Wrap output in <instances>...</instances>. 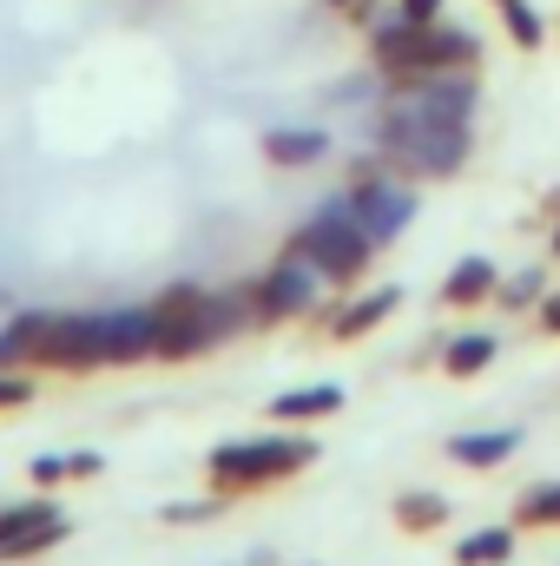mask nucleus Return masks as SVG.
Wrapping results in <instances>:
<instances>
[{"mask_svg":"<svg viewBox=\"0 0 560 566\" xmlns=\"http://www.w3.org/2000/svg\"><path fill=\"white\" fill-rule=\"evenodd\" d=\"M297 244L317 258V271L330 283H350L370 271V258H376V238L356 224V211H350V198L343 205H330V211H317L303 231H297Z\"/></svg>","mask_w":560,"mask_h":566,"instance_id":"obj_3","label":"nucleus"},{"mask_svg":"<svg viewBox=\"0 0 560 566\" xmlns=\"http://www.w3.org/2000/svg\"><path fill=\"white\" fill-rule=\"evenodd\" d=\"M53 541H66V514H60L53 501H20V507H0V560L46 554Z\"/></svg>","mask_w":560,"mask_h":566,"instance_id":"obj_7","label":"nucleus"},{"mask_svg":"<svg viewBox=\"0 0 560 566\" xmlns=\"http://www.w3.org/2000/svg\"><path fill=\"white\" fill-rule=\"evenodd\" d=\"M488 363H495V336H488V329H468V336H455V343L442 349V369H448V376H481Z\"/></svg>","mask_w":560,"mask_h":566,"instance_id":"obj_14","label":"nucleus"},{"mask_svg":"<svg viewBox=\"0 0 560 566\" xmlns=\"http://www.w3.org/2000/svg\"><path fill=\"white\" fill-rule=\"evenodd\" d=\"M317 283H323L317 258H310L303 244H290V258H278V264H271V277L251 290V316H258V323H278V316L310 310V303H317Z\"/></svg>","mask_w":560,"mask_h":566,"instance_id":"obj_4","label":"nucleus"},{"mask_svg":"<svg viewBox=\"0 0 560 566\" xmlns=\"http://www.w3.org/2000/svg\"><path fill=\"white\" fill-rule=\"evenodd\" d=\"M495 7H501V27H508V40L535 53V46H541V33H548V27H541V13H535V0H495Z\"/></svg>","mask_w":560,"mask_h":566,"instance_id":"obj_19","label":"nucleus"},{"mask_svg":"<svg viewBox=\"0 0 560 566\" xmlns=\"http://www.w3.org/2000/svg\"><path fill=\"white\" fill-rule=\"evenodd\" d=\"M508 554H515V527H475L455 547V566H508Z\"/></svg>","mask_w":560,"mask_h":566,"instance_id":"obj_12","label":"nucleus"},{"mask_svg":"<svg viewBox=\"0 0 560 566\" xmlns=\"http://www.w3.org/2000/svg\"><path fill=\"white\" fill-rule=\"evenodd\" d=\"M495 290H501V277H495V264H488V258H462V264L448 271V283H442V303L468 310V303H488Z\"/></svg>","mask_w":560,"mask_h":566,"instance_id":"obj_10","label":"nucleus"},{"mask_svg":"<svg viewBox=\"0 0 560 566\" xmlns=\"http://www.w3.org/2000/svg\"><path fill=\"white\" fill-rule=\"evenodd\" d=\"M343 409V389L336 382H317V389H297V396H278L283 422H317V416H336Z\"/></svg>","mask_w":560,"mask_h":566,"instance_id":"obj_15","label":"nucleus"},{"mask_svg":"<svg viewBox=\"0 0 560 566\" xmlns=\"http://www.w3.org/2000/svg\"><path fill=\"white\" fill-rule=\"evenodd\" d=\"M515 448H521L515 428H481V434H455L448 441V461H462V468H501Z\"/></svg>","mask_w":560,"mask_h":566,"instance_id":"obj_9","label":"nucleus"},{"mask_svg":"<svg viewBox=\"0 0 560 566\" xmlns=\"http://www.w3.org/2000/svg\"><path fill=\"white\" fill-rule=\"evenodd\" d=\"M442 521H448V501H442V494H403V501H396V527H409V534H435V527H442Z\"/></svg>","mask_w":560,"mask_h":566,"instance_id":"obj_16","label":"nucleus"},{"mask_svg":"<svg viewBox=\"0 0 560 566\" xmlns=\"http://www.w3.org/2000/svg\"><path fill=\"white\" fill-rule=\"evenodd\" d=\"M33 363H46V369H93V363H106L100 316H46L40 343H33Z\"/></svg>","mask_w":560,"mask_h":566,"instance_id":"obj_6","label":"nucleus"},{"mask_svg":"<svg viewBox=\"0 0 560 566\" xmlns=\"http://www.w3.org/2000/svg\"><path fill=\"white\" fill-rule=\"evenodd\" d=\"M541 323H548V329L560 336V296H548V303H541Z\"/></svg>","mask_w":560,"mask_h":566,"instance_id":"obj_24","label":"nucleus"},{"mask_svg":"<svg viewBox=\"0 0 560 566\" xmlns=\"http://www.w3.org/2000/svg\"><path fill=\"white\" fill-rule=\"evenodd\" d=\"M554 258H560V231H554Z\"/></svg>","mask_w":560,"mask_h":566,"instance_id":"obj_26","label":"nucleus"},{"mask_svg":"<svg viewBox=\"0 0 560 566\" xmlns=\"http://www.w3.org/2000/svg\"><path fill=\"white\" fill-rule=\"evenodd\" d=\"M350 211H356V224L376 238V244H390L409 218H416V191L409 185H396V178H376V171H356V191H350Z\"/></svg>","mask_w":560,"mask_h":566,"instance_id":"obj_5","label":"nucleus"},{"mask_svg":"<svg viewBox=\"0 0 560 566\" xmlns=\"http://www.w3.org/2000/svg\"><path fill=\"white\" fill-rule=\"evenodd\" d=\"M27 402H33V382H27V376H7V369H0V409H27Z\"/></svg>","mask_w":560,"mask_h":566,"instance_id":"obj_22","label":"nucleus"},{"mask_svg":"<svg viewBox=\"0 0 560 566\" xmlns=\"http://www.w3.org/2000/svg\"><path fill=\"white\" fill-rule=\"evenodd\" d=\"M515 527H560V481H541L515 501Z\"/></svg>","mask_w":560,"mask_h":566,"instance_id":"obj_17","label":"nucleus"},{"mask_svg":"<svg viewBox=\"0 0 560 566\" xmlns=\"http://www.w3.org/2000/svg\"><path fill=\"white\" fill-rule=\"evenodd\" d=\"M265 158H271V165H310V158H323V133H310V126H278V133H265Z\"/></svg>","mask_w":560,"mask_h":566,"instance_id":"obj_13","label":"nucleus"},{"mask_svg":"<svg viewBox=\"0 0 560 566\" xmlns=\"http://www.w3.org/2000/svg\"><path fill=\"white\" fill-rule=\"evenodd\" d=\"M535 296H541V271H521V277L501 283V303H515V310H521V303H535Z\"/></svg>","mask_w":560,"mask_h":566,"instance_id":"obj_20","label":"nucleus"},{"mask_svg":"<svg viewBox=\"0 0 560 566\" xmlns=\"http://www.w3.org/2000/svg\"><path fill=\"white\" fill-rule=\"evenodd\" d=\"M27 474H33L40 488H60V481L73 474V461H60V454H33V468H27Z\"/></svg>","mask_w":560,"mask_h":566,"instance_id":"obj_21","label":"nucleus"},{"mask_svg":"<svg viewBox=\"0 0 560 566\" xmlns=\"http://www.w3.org/2000/svg\"><path fill=\"white\" fill-rule=\"evenodd\" d=\"M383 151L403 171L448 178V171L468 165V126L462 119H442V113H422L409 99H390V113H383Z\"/></svg>","mask_w":560,"mask_h":566,"instance_id":"obj_1","label":"nucleus"},{"mask_svg":"<svg viewBox=\"0 0 560 566\" xmlns=\"http://www.w3.org/2000/svg\"><path fill=\"white\" fill-rule=\"evenodd\" d=\"M100 343H106V363H139V356H152V310L100 316Z\"/></svg>","mask_w":560,"mask_h":566,"instance_id":"obj_8","label":"nucleus"},{"mask_svg":"<svg viewBox=\"0 0 560 566\" xmlns=\"http://www.w3.org/2000/svg\"><path fill=\"white\" fill-rule=\"evenodd\" d=\"M396 303H403L396 290H370L363 303H350V310H343V316L330 323V336H336V343H356V336H370V329H376V323H383V316H390Z\"/></svg>","mask_w":560,"mask_h":566,"instance_id":"obj_11","label":"nucleus"},{"mask_svg":"<svg viewBox=\"0 0 560 566\" xmlns=\"http://www.w3.org/2000/svg\"><path fill=\"white\" fill-rule=\"evenodd\" d=\"M40 323H46V316H13V323L0 329V369H13V363H33Z\"/></svg>","mask_w":560,"mask_h":566,"instance_id":"obj_18","label":"nucleus"},{"mask_svg":"<svg viewBox=\"0 0 560 566\" xmlns=\"http://www.w3.org/2000/svg\"><path fill=\"white\" fill-rule=\"evenodd\" d=\"M330 7H343V13H356V20H370V0H330Z\"/></svg>","mask_w":560,"mask_h":566,"instance_id":"obj_25","label":"nucleus"},{"mask_svg":"<svg viewBox=\"0 0 560 566\" xmlns=\"http://www.w3.org/2000/svg\"><path fill=\"white\" fill-rule=\"evenodd\" d=\"M310 461H317V441L310 434H265V441H225L205 461V474H211L218 494H251L265 481H290Z\"/></svg>","mask_w":560,"mask_h":566,"instance_id":"obj_2","label":"nucleus"},{"mask_svg":"<svg viewBox=\"0 0 560 566\" xmlns=\"http://www.w3.org/2000/svg\"><path fill=\"white\" fill-rule=\"evenodd\" d=\"M409 20H442V0H396Z\"/></svg>","mask_w":560,"mask_h":566,"instance_id":"obj_23","label":"nucleus"}]
</instances>
